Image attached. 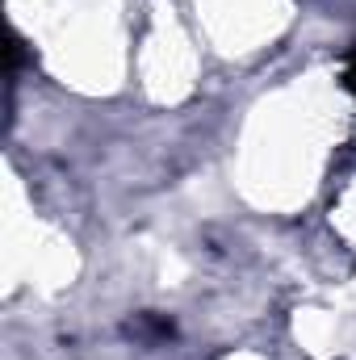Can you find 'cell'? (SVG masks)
Wrapping results in <instances>:
<instances>
[{"mask_svg":"<svg viewBox=\"0 0 356 360\" xmlns=\"http://www.w3.org/2000/svg\"><path fill=\"white\" fill-rule=\"evenodd\" d=\"M352 80H356V76H352Z\"/></svg>","mask_w":356,"mask_h":360,"instance_id":"6da1fadb","label":"cell"}]
</instances>
